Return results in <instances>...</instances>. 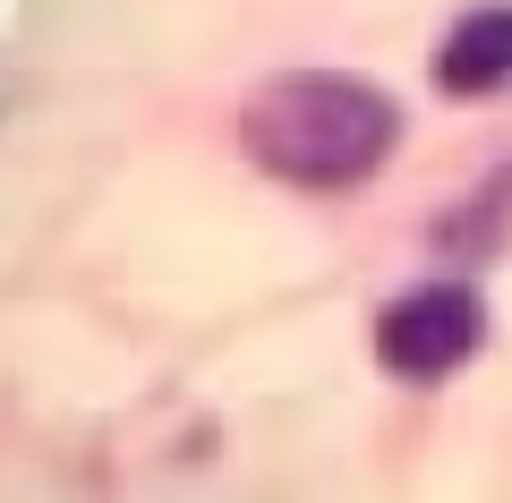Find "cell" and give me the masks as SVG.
<instances>
[{
  "label": "cell",
  "mask_w": 512,
  "mask_h": 503,
  "mask_svg": "<svg viewBox=\"0 0 512 503\" xmlns=\"http://www.w3.org/2000/svg\"><path fill=\"white\" fill-rule=\"evenodd\" d=\"M248 154L299 188H350L393 154V103L350 77H291L248 103Z\"/></svg>",
  "instance_id": "obj_1"
},
{
  "label": "cell",
  "mask_w": 512,
  "mask_h": 503,
  "mask_svg": "<svg viewBox=\"0 0 512 503\" xmlns=\"http://www.w3.org/2000/svg\"><path fill=\"white\" fill-rule=\"evenodd\" d=\"M478 342H487V299L470 282H419V290H402V299L384 307V324H376V359L410 384L453 376Z\"/></svg>",
  "instance_id": "obj_2"
},
{
  "label": "cell",
  "mask_w": 512,
  "mask_h": 503,
  "mask_svg": "<svg viewBox=\"0 0 512 503\" xmlns=\"http://www.w3.org/2000/svg\"><path fill=\"white\" fill-rule=\"evenodd\" d=\"M436 77L453 94H495L512 77V9L495 0V9H470V18L444 35V52H436Z\"/></svg>",
  "instance_id": "obj_3"
}]
</instances>
